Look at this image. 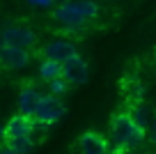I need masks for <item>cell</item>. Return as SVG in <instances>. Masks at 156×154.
Returning a JSON list of instances; mask_svg holds the SVG:
<instances>
[{
  "instance_id": "30bf717a",
  "label": "cell",
  "mask_w": 156,
  "mask_h": 154,
  "mask_svg": "<svg viewBox=\"0 0 156 154\" xmlns=\"http://www.w3.org/2000/svg\"><path fill=\"white\" fill-rule=\"evenodd\" d=\"M78 149L80 154H108V140L99 131H85L78 138Z\"/></svg>"
},
{
  "instance_id": "7402d4cb",
  "label": "cell",
  "mask_w": 156,
  "mask_h": 154,
  "mask_svg": "<svg viewBox=\"0 0 156 154\" xmlns=\"http://www.w3.org/2000/svg\"><path fill=\"white\" fill-rule=\"evenodd\" d=\"M55 2H67V0H55Z\"/></svg>"
},
{
  "instance_id": "ffe728a7",
  "label": "cell",
  "mask_w": 156,
  "mask_h": 154,
  "mask_svg": "<svg viewBox=\"0 0 156 154\" xmlns=\"http://www.w3.org/2000/svg\"><path fill=\"white\" fill-rule=\"evenodd\" d=\"M5 46V37H2V30H0V48Z\"/></svg>"
},
{
  "instance_id": "6da1fadb",
  "label": "cell",
  "mask_w": 156,
  "mask_h": 154,
  "mask_svg": "<svg viewBox=\"0 0 156 154\" xmlns=\"http://www.w3.org/2000/svg\"><path fill=\"white\" fill-rule=\"evenodd\" d=\"M110 136H112V143L119 149V154H124V152H129V147L140 145L147 134L133 124L129 111H119V113H115L112 120H110Z\"/></svg>"
},
{
  "instance_id": "7c38bea8",
  "label": "cell",
  "mask_w": 156,
  "mask_h": 154,
  "mask_svg": "<svg viewBox=\"0 0 156 154\" xmlns=\"http://www.w3.org/2000/svg\"><path fill=\"white\" fill-rule=\"evenodd\" d=\"M39 78L46 83L55 81V78H62V64L55 62V60H41V64H39Z\"/></svg>"
},
{
  "instance_id": "7a4b0ae2",
  "label": "cell",
  "mask_w": 156,
  "mask_h": 154,
  "mask_svg": "<svg viewBox=\"0 0 156 154\" xmlns=\"http://www.w3.org/2000/svg\"><path fill=\"white\" fill-rule=\"evenodd\" d=\"M51 19H53L55 23H60L67 32H83V30L90 25V21L80 14V9H78V5H76V0L60 2V5L53 9Z\"/></svg>"
},
{
  "instance_id": "277c9868",
  "label": "cell",
  "mask_w": 156,
  "mask_h": 154,
  "mask_svg": "<svg viewBox=\"0 0 156 154\" xmlns=\"http://www.w3.org/2000/svg\"><path fill=\"white\" fill-rule=\"evenodd\" d=\"M2 37H5V46L23 48V51H32L37 46V35L28 25H7L2 28Z\"/></svg>"
},
{
  "instance_id": "ac0fdd59",
  "label": "cell",
  "mask_w": 156,
  "mask_h": 154,
  "mask_svg": "<svg viewBox=\"0 0 156 154\" xmlns=\"http://www.w3.org/2000/svg\"><path fill=\"white\" fill-rule=\"evenodd\" d=\"M0 154H16V152H14V149H12L9 145L5 143V145H0Z\"/></svg>"
},
{
  "instance_id": "3957f363",
  "label": "cell",
  "mask_w": 156,
  "mask_h": 154,
  "mask_svg": "<svg viewBox=\"0 0 156 154\" xmlns=\"http://www.w3.org/2000/svg\"><path fill=\"white\" fill-rule=\"evenodd\" d=\"M62 115H64V104H62V99L48 92V94L41 97V101H39V106H37V111H34L32 117H34V122H37V124L51 127V124H55Z\"/></svg>"
},
{
  "instance_id": "d6986e66",
  "label": "cell",
  "mask_w": 156,
  "mask_h": 154,
  "mask_svg": "<svg viewBox=\"0 0 156 154\" xmlns=\"http://www.w3.org/2000/svg\"><path fill=\"white\" fill-rule=\"evenodd\" d=\"M0 140H5V127L0 124Z\"/></svg>"
},
{
  "instance_id": "4fadbf2b",
  "label": "cell",
  "mask_w": 156,
  "mask_h": 154,
  "mask_svg": "<svg viewBox=\"0 0 156 154\" xmlns=\"http://www.w3.org/2000/svg\"><path fill=\"white\" fill-rule=\"evenodd\" d=\"M7 145H9L12 149H14L16 154H30L34 149V138L32 136H25V138H14V140H7Z\"/></svg>"
},
{
  "instance_id": "603a6c76",
  "label": "cell",
  "mask_w": 156,
  "mask_h": 154,
  "mask_svg": "<svg viewBox=\"0 0 156 154\" xmlns=\"http://www.w3.org/2000/svg\"><path fill=\"white\" fill-rule=\"evenodd\" d=\"M154 64H156V55H154Z\"/></svg>"
},
{
  "instance_id": "5bb4252c",
  "label": "cell",
  "mask_w": 156,
  "mask_h": 154,
  "mask_svg": "<svg viewBox=\"0 0 156 154\" xmlns=\"http://www.w3.org/2000/svg\"><path fill=\"white\" fill-rule=\"evenodd\" d=\"M76 5H78V9H80V14H83L90 23L99 19V5L94 0H76Z\"/></svg>"
},
{
  "instance_id": "52a82bcc",
  "label": "cell",
  "mask_w": 156,
  "mask_h": 154,
  "mask_svg": "<svg viewBox=\"0 0 156 154\" xmlns=\"http://www.w3.org/2000/svg\"><path fill=\"white\" fill-rule=\"evenodd\" d=\"M30 58H32L30 51L14 48V46H2L0 48V69H7V72L25 69L30 64Z\"/></svg>"
},
{
  "instance_id": "5b68a950",
  "label": "cell",
  "mask_w": 156,
  "mask_h": 154,
  "mask_svg": "<svg viewBox=\"0 0 156 154\" xmlns=\"http://www.w3.org/2000/svg\"><path fill=\"white\" fill-rule=\"evenodd\" d=\"M62 78L69 83V85H85L90 78V64L87 60L83 58V55H73V58H69L67 62L62 64Z\"/></svg>"
},
{
  "instance_id": "8992f818",
  "label": "cell",
  "mask_w": 156,
  "mask_h": 154,
  "mask_svg": "<svg viewBox=\"0 0 156 154\" xmlns=\"http://www.w3.org/2000/svg\"><path fill=\"white\" fill-rule=\"evenodd\" d=\"M78 51H76V44L69 42V39H51L44 48H41V60H55V62L64 64L69 58H73Z\"/></svg>"
},
{
  "instance_id": "e0dca14e",
  "label": "cell",
  "mask_w": 156,
  "mask_h": 154,
  "mask_svg": "<svg viewBox=\"0 0 156 154\" xmlns=\"http://www.w3.org/2000/svg\"><path fill=\"white\" fill-rule=\"evenodd\" d=\"M30 5H37V7H51L55 0H28Z\"/></svg>"
},
{
  "instance_id": "8fae6325",
  "label": "cell",
  "mask_w": 156,
  "mask_h": 154,
  "mask_svg": "<svg viewBox=\"0 0 156 154\" xmlns=\"http://www.w3.org/2000/svg\"><path fill=\"white\" fill-rule=\"evenodd\" d=\"M131 120H133V124L138 127L140 131H149V127H151V120H149V106H142V104H136V106L131 108Z\"/></svg>"
},
{
  "instance_id": "9a60e30c",
  "label": "cell",
  "mask_w": 156,
  "mask_h": 154,
  "mask_svg": "<svg viewBox=\"0 0 156 154\" xmlns=\"http://www.w3.org/2000/svg\"><path fill=\"white\" fill-rule=\"evenodd\" d=\"M69 90H71V85H69L64 78H55V81H51V83H48V92H51V94H55V97L67 94Z\"/></svg>"
},
{
  "instance_id": "44dd1931",
  "label": "cell",
  "mask_w": 156,
  "mask_h": 154,
  "mask_svg": "<svg viewBox=\"0 0 156 154\" xmlns=\"http://www.w3.org/2000/svg\"><path fill=\"white\" fill-rule=\"evenodd\" d=\"M124 154H147V152H131V149H129V152H124Z\"/></svg>"
},
{
  "instance_id": "2e32d148",
  "label": "cell",
  "mask_w": 156,
  "mask_h": 154,
  "mask_svg": "<svg viewBox=\"0 0 156 154\" xmlns=\"http://www.w3.org/2000/svg\"><path fill=\"white\" fill-rule=\"evenodd\" d=\"M149 138H151V143L156 145V113L151 115V127H149Z\"/></svg>"
},
{
  "instance_id": "9c48e42d",
  "label": "cell",
  "mask_w": 156,
  "mask_h": 154,
  "mask_svg": "<svg viewBox=\"0 0 156 154\" xmlns=\"http://www.w3.org/2000/svg\"><path fill=\"white\" fill-rule=\"evenodd\" d=\"M41 97L44 94L37 90V85H32V83L23 85L21 92H19V113L32 117L34 111H37V106H39V101H41Z\"/></svg>"
},
{
  "instance_id": "ba28073f",
  "label": "cell",
  "mask_w": 156,
  "mask_h": 154,
  "mask_svg": "<svg viewBox=\"0 0 156 154\" xmlns=\"http://www.w3.org/2000/svg\"><path fill=\"white\" fill-rule=\"evenodd\" d=\"M34 117H28V115H21L16 113L14 117H9V122L5 124V143L7 140H14V138H25V136H32L34 134Z\"/></svg>"
}]
</instances>
